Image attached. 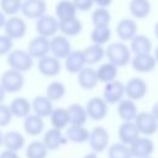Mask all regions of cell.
Wrapping results in <instances>:
<instances>
[{
	"instance_id": "1",
	"label": "cell",
	"mask_w": 158,
	"mask_h": 158,
	"mask_svg": "<svg viewBox=\"0 0 158 158\" xmlns=\"http://www.w3.org/2000/svg\"><path fill=\"white\" fill-rule=\"evenodd\" d=\"M106 57L109 63L117 67H125L131 60V52L122 42H112L106 48Z\"/></svg>"
},
{
	"instance_id": "2",
	"label": "cell",
	"mask_w": 158,
	"mask_h": 158,
	"mask_svg": "<svg viewBox=\"0 0 158 158\" xmlns=\"http://www.w3.org/2000/svg\"><path fill=\"white\" fill-rule=\"evenodd\" d=\"M90 148L94 153H101L107 149L110 142V135L107 130L102 126H96L89 132L88 141Z\"/></svg>"
},
{
	"instance_id": "3",
	"label": "cell",
	"mask_w": 158,
	"mask_h": 158,
	"mask_svg": "<svg viewBox=\"0 0 158 158\" xmlns=\"http://www.w3.org/2000/svg\"><path fill=\"white\" fill-rule=\"evenodd\" d=\"M133 123L138 131L139 135H143V137L152 136L157 132L158 123H157V117L153 116L151 112H138L133 120Z\"/></svg>"
},
{
	"instance_id": "4",
	"label": "cell",
	"mask_w": 158,
	"mask_h": 158,
	"mask_svg": "<svg viewBox=\"0 0 158 158\" xmlns=\"http://www.w3.org/2000/svg\"><path fill=\"white\" fill-rule=\"evenodd\" d=\"M23 75L20 72L9 69L2 73L0 78V86L5 93H16L23 86Z\"/></svg>"
},
{
	"instance_id": "5",
	"label": "cell",
	"mask_w": 158,
	"mask_h": 158,
	"mask_svg": "<svg viewBox=\"0 0 158 158\" xmlns=\"http://www.w3.org/2000/svg\"><path fill=\"white\" fill-rule=\"evenodd\" d=\"M128 151L132 158H146L151 157L154 152V143L148 137H138L128 146Z\"/></svg>"
},
{
	"instance_id": "6",
	"label": "cell",
	"mask_w": 158,
	"mask_h": 158,
	"mask_svg": "<svg viewBox=\"0 0 158 158\" xmlns=\"http://www.w3.org/2000/svg\"><path fill=\"white\" fill-rule=\"evenodd\" d=\"M7 63L12 68V70L21 73V72H26V70L31 69L33 60L27 52L21 51V49H15V51H11L9 53Z\"/></svg>"
},
{
	"instance_id": "7",
	"label": "cell",
	"mask_w": 158,
	"mask_h": 158,
	"mask_svg": "<svg viewBox=\"0 0 158 158\" xmlns=\"http://www.w3.org/2000/svg\"><path fill=\"white\" fill-rule=\"evenodd\" d=\"M84 109H85L86 116L94 121H101L102 118H105L107 114V104L104 101L102 98H99V96L91 98L86 102V106Z\"/></svg>"
},
{
	"instance_id": "8",
	"label": "cell",
	"mask_w": 158,
	"mask_h": 158,
	"mask_svg": "<svg viewBox=\"0 0 158 158\" xmlns=\"http://www.w3.org/2000/svg\"><path fill=\"white\" fill-rule=\"evenodd\" d=\"M123 86H125V94L127 95V99L132 101L141 100L147 93V84L141 78H132Z\"/></svg>"
},
{
	"instance_id": "9",
	"label": "cell",
	"mask_w": 158,
	"mask_h": 158,
	"mask_svg": "<svg viewBox=\"0 0 158 158\" xmlns=\"http://www.w3.org/2000/svg\"><path fill=\"white\" fill-rule=\"evenodd\" d=\"M125 95V86L118 80L106 83L104 88V101L106 104H117Z\"/></svg>"
},
{
	"instance_id": "10",
	"label": "cell",
	"mask_w": 158,
	"mask_h": 158,
	"mask_svg": "<svg viewBox=\"0 0 158 158\" xmlns=\"http://www.w3.org/2000/svg\"><path fill=\"white\" fill-rule=\"evenodd\" d=\"M4 27H5L6 36L10 37L11 40H16V38L23 37L25 33H26V30H27V26H26L25 21L21 17H17V16L10 17L5 22Z\"/></svg>"
},
{
	"instance_id": "11",
	"label": "cell",
	"mask_w": 158,
	"mask_h": 158,
	"mask_svg": "<svg viewBox=\"0 0 158 158\" xmlns=\"http://www.w3.org/2000/svg\"><path fill=\"white\" fill-rule=\"evenodd\" d=\"M27 53L31 58H43L49 52V40L42 36H37L30 41Z\"/></svg>"
},
{
	"instance_id": "12",
	"label": "cell",
	"mask_w": 158,
	"mask_h": 158,
	"mask_svg": "<svg viewBox=\"0 0 158 158\" xmlns=\"http://www.w3.org/2000/svg\"><path fill=\"white\" fill-rule=\"evenodd\" d=\"M42 143L44 144L47 151H57L59 147H62L63 144L67 143V139H65L64 135L60 132V130L52 127L44 132Z\"/></svg>"
},
{
	"instance_id": "13",
	"label": "cell",
	"mask_w": 158,
	"mask_h": 158,
	"mask_svg": "<svg viewBox=\"0 0 158 158\" xmlns=\"http://www.w3.org/2000/svg\"><path fill=\"white\" fill-rule=\"evenodd\" d=\"M21 12L23 16L28 19H40L43 16L46 11V1L44 0H25L21 4Z\"/></svg>"
},
{
	"instance_id": "14",
	"label": "cell",
	"mask_w": 158,
	"mask_h": 158,
	"mask_svg": "<svg viewBox=\"0 0 158 158\" xmlns=\"http://www.w3.org/2000/svg\"><path fill=\"white\" fill-rule=\"evenodd\" d=\"M36 30L38 32V36L48 38L58 31V21L51 15H43L42 17L37 19Z\"/></svg>"
},
{
	"instance_id": "15",
	"label": "cell",
	"mask_w": 158,
	"mask_h": 158,
	"mask_svg": "<svg viewBox=\"0 0 158 158\" xmlns=\"http://www.w3.org/2000/svg\"><path fill=\"white\" fill-rule=\"evenodd\" d=\"M49 49L53 53L54 58H65L70 52H72V47H70V42L68 41V38L65 36H56L53 37V40L49 41Z\"/></svg>"
},
{
	"instance_id": "16",
	"label": "cell",
	"mask_w": 158,
	"mask_h": 158,
	"mask_svg": "<svg viewBox=\"0 0 158 158\" xmlns=\"http://www.w3.org/2000/svg\"><path fill=\"white\" fill-rule=\"evenodd\" d=\"M2 146L11 152H19L25 146V137L17 131H9L2 135Z\"/></svg>"
},
{
	"instance_id": "17",
	"label": "cell",
	"mask_w": 158,
	"mask_h": 158,
	"mask_svg": "<svg viewBox=\"0 0 158 158\" xmlns=\"http://www.w3.org/2000/svg\"><path fill=\"white\" fill-rule=\"evenodd\" d=\"M137 106L135 101L130 99H122L117 105V115L123 122H133L137 115Z\"/></svg>"
},
{
	"instance_id": "18",
	"label": "cell",
	"mask_w": 158,
	"mask_h": 158,
	"mask_svg": "<svg viewBox=\"0 0 158 158\" xmlns=\"http://www.w3.org/2000/svg\"><path fill=\"white\" fill-rule=\"evenodd\" d=\"M117 136H118L120 143L128 146L136 138L139 137V133L133 122H122L117 128Z\"/></svg>"
},
{
	"instance_id": "19",
	"label": "cell",
	"mask_w": 158,
	"mask_h": 158,
	"mask_svg": "<svg viewBox=\"0 0 158 158\" xmlns=\"http://www.w3.org/2000/svg\"><path fill=\"white\" fill-rule=\"evenodd\" d=\"M38 70L46 77H54L60 72V63L54 57H43L38 60Z\"/></svg>"
},
{
	"instance_id": "20",
	"label": "cell",
	"mask_w": 158,
	"mask_h": 158,
	"mask_svg": "<svg viewBox=\"0 0 158 158\" xmlns=\"http://www.w3.org/2000/svg\"><path fill=\"white\" fill-rule=\"evenodd\" d=\"M156 67V58L151 56L149 53L147 54H136L132 59V68L137 72L142 73H148Z\"/></svg>"
},
{
	"instance_id": "21",
	"label": "cell",
	"mask_w": 158,
	"mask_h": 158,
	"mask_svg": "<svg viewBox=\"0 0 158 158\" xmlns=\"http://www.w3.org/2000/svg\"><path fill=\"white\" fill-rule=\"evenodd\" d=\"M31 110H33L35 115L41 118L49 117L53 111V105L46 96H36L31 104Z\"/></svg>"
},
{
	"instance_id": "22",
	"label": "cell",
	"mask_w": 158,
	"mask_h": 158,
	"mask_svg": "<svg viewBox=\"0 0 158 158\" xmlns=\"http://www.w3.org/2000/svg\"><path fill=\"white\" fill-rule=\"evenodd\" d=\"M68 120L69 123L73 126H84V123L88 120L85 109L80 104H72L67 107Z\"/></svg>"
},
{
	"instance_id": "23",
	"label": "cell",
	"mask_w": 158,
	"mask_h": 158,
	"mask_svg": "<svg viewBox=\"0 0 158 158\" xmlns=\"http://www.w3.org/2000/svg\"><path fill=\"white\" fill-rule=\"evenodd\" d=\"M136 31H137V25L133 20H130V19L121 20L116 27L117 36L122 41H131L136 36Z\"/></svg>"
},
{
	"instance_id": "24",
	"label": "cell",
	"mask_w": 158,
	"mask_h": 158,
	"mask_svg": "<svg viewBox=\"0 0 158 158\" xmlns=\"http://www.w3.org/2000/svg\"><path fill=\"white\" fill-rule=\"evenodd\" d=\"M44 128V122L43 118L36 116L35 114H30L28 116L25 117L23 121V130L27 135L30 136H38L40 133H42Z\"/></svg>"
},
{
	"instance_id": "25",
	"label": "cell",
	"mask_w": 158,
	"mask_h": 158,
	"mask_svg": "<svg viewBox=\"0 0 158 158\" xmlns=\"http://www.w3.org/2000/svg\"><path fill=\"white\" fill-rule=\"evenodd\" d=\"M84 64L83 51H73L65 57V69L69 73H79L84 68Z\"/></svg>"
},
{
	"instance_id": "26",
	"label": "cell",
	"mask_w": 158,
	"mask_h": 158,
	"mask_svg": "<svg viewBox=\"0 0 158 158\" xmlns=\"http://www.w3.org/2000/svg\"><path fill=\"white\" fill-rule=\"evenodd\" d=\"M78 83L83 89L91 90L96 86L98 84V78H96V72L93 68H83L78 73Z\"/></svg>"
},
{
	"instance_id": "27",
	"label": "cell",
	"mask_w": 158,
	"mask_h": 158,
	"mask_svg": "<svg viewBox=\"0 0 158 158\" xmlns=\"http://www.w3.org/2000/svg\"><path fill=\"white\" fill-rule=\"evenodd\" d=\"M9 109H10V112H11L12 116H15V117H21V118L23 117V118H25L26 116L30 115L31 104H30V101H28L27 99H25V98H16V99H14V100L11 101Z\"/></svg>"
},
{
	"instance_id": "28",
	"label": "cell",
	"mask_w": 158,
	"mask_h": 158,
	"mask_svg": "<svg viewBox=\"0 0 158 158\" xmlns=\"http://www.w3.org/2000/svg\"><path fill=\"white\" fill-rule=\"evenodd\" d=\"M65 139L72 142V143H84L88 141V137H89V131L84 127V126H73L70 125L68 128H67V132H65Z\"/></svg>"
},
{
	"instance_id": "29",
	"label": "cell",
	"mask_w": 158,
	"mask_h": 158,
	"mask_svg": "<svg viewBox=\"0 0 158 158\" xmlns=\"http://www.w3.org/2000/svg\"><path fill=\"white\" fill-rule=\"evenodd\" d=\"M131 49L135 54H147L152 49V42L144 35H136L131 40Z\"/></svg>"
},
{
	"instance_id": "30",
	"label": "cell",
	"mask_w": 158,
	"mask_h": 158,
	"mask_svg": "<svg viewBox=\"0 0 158 158\" xmlns=\"http://www.w3.org/2000/svg\"><path fill=\"white\" fill-rule=\"evenodd\" d=\"M75 12H77V9L74 7L73 2L69 0H62L56 6V15L59 19V21L75 17Z\"/></svg>"
},
{
	"instance_id": "31",
	"label": "cell",
	"mask_w": 158,
	"mask_h": 158,
	"mask_svg": "<svg viewBox=\"0 0 158 158\" xmlns=\"http://www.w3.org/2000/svg\"><path fill=\"white\" fill-rule=\"evenodd\" d=\"M49 117H51V123H52L53 128H57V130L65 128L68 126V123H69L67 109H64V107L53 109V111L49 115Z\"/></svg>"
},
{
	"instance_id": "32",
	"label": "cell",
	"mask_w": 158,
	"mask_h": 158,
	"mask_svg": "<svg viewBox=\"0 0 158 158\" xmlns=\"http://www.w3.org/2000/svg\"><path fill=\"white\" fill-rule=\"evenodd\" d=\"M58 30H60L65 36H77L81 31V22L77 17L59 21Z\"/></svg>"
},
{
	"instance_id": "33",
	"label": "cell",
	"mask_w": 158,
	"mask_h": 158,
	"mask_svg": "<svg viewBox=\"0 0 158 158\" xmlns=\"http://www.w3.org/2000/svg\"><path fill=\"white\" fill-rule=\"evenodd\" d=\"M105 54V51L101 46H98V44H93V46H89L86 47L84 51H83V56H84V60L85 63L88 64H95L98 62H100L102 59Z\"/></svg>"
},
{
	"instance_id": "34",
	"label": "cell",
	"mask_w": 158,
	"mask_h": 158,
	"mask_svg": "<svg viewBox=\"0 0 158 158\" xmlns=\"http://www.w3.org/2000/svg\"><path fill=\"white\" fill-rule=\"evenodd\" d=\"M95 72H96L98 81H102V83H110V81L115 80V78L117 75V68L111 63L102 64Z\"/></svg>"
},
{
	"instance_id": "35",
	"label": "cell",
	"mask_w": 158,
	"mask_h": 158,
	"mask_svg": "<svg viewBox=\"0 0 158 158\" xmlns=\"http://www.w3.org/2000/svg\"><path fill=\"white\" fill-rule=\"evenodd\" d=\"M130 11L137 19H144L151 11V4L148 0H132L130 2Z\"/></svg>"
},
{
	"instance_id": "36",
	"label": "cell",
	"mask_w": 158,
	"mask_h": 158,
	"mask_svg": "<svg viewBox=\"0 0 158 158\" xmlns=\"http://www.w3.org/2000/svg\"><path fill=\"white\" fill-rule=\"evenodd\" d=\"M26 158H47L48 151L42 141H32L26 147Z\"/></svg>"
},
{
	"instance_id": "37",
	"label": "cell",
	"mask_w": 158,
	"mask_h": 158,
	"mask_svg": "<svg viewBox=\"0 0 158 158\" xmlns=\"http://www.w3.org/2000/svg\"><path fill=\"white\" fill-rule=\"evenodd\" d=\"M90 36H91V41L94 42V44L101 46L110 40L111 30L109 28V26H95Z\"/></svg>"
},
{
	"instance_id": "38",
	"label": "cell",
	"mask_w": 158,
	"mask_h": 158,
	"mask_svg": "<svg viewBox=\"0 0 158 158\" xmlns=\"http://www.w3.org/2000/svg\"><path fill=\"white\" fill-rule=\"evenodd\" d=\"M65 94V86L60 81H53L47 86L46 90V98L49 101H57L60 100Z\"/></svg>"
},
{
	"instance_id": "39",
	"label": "cell",
	"mask_w": 158,
	"mask_h": 158,
	"mask_svg": "<svg viewBox=\"0 0 158 158\" xmlns=\"http://www.w3.org/2000/svg\"><path fill=\"white\" fill-rule=\"evenodd\" d=\"M107 158H132V156L126 144L117 142L107 148Z\"/></svg>"
},
{
	"instance_id": "40",
	"label": "cell",
	"mask_w": 158,
	"mask_h": 158,
	"mask_svg": "<svg viewBox=\"0 0 158 158\" xmlns=\"http://www.w3.org/2000/svg\"><path fill=\"white\" fill-rule=\"evenodd\" d=\"M91 20L95 26H107L111 20V15L105 7H99L93 12Z\"/></svg>"
},
{
	"instance_id": "41",
	"label": "cell",
	"mask_w": 158,
	"mask_h": 158,
	"mask_svg": "<svg viewBox=\"0 0 158 158\" xmlns=\"http://www.w3.org/2000/svg\"><path fill=\"white\" fill-rule=\"evenodd\" d=\"M2 14L6 15H15L21 9V0H0Z\"/></svg>"
},
{
	"instance_id": "42",
	"label": "cell",
	"mask_w": 158,
	"mask_h": 158,
	"mask_svg": "<svg viewBox=\"0 0 158 158\" xmlns=\"http://www.w3.org/2000/svg\"><path fill=\"white\" fill-rule=\"evenodd\" d=\"M12 120V115L10 112V109L5 104H0V127L7 126Z\"/></svg>"
},
{
	"instance_id": "43",
	"label": "cell",
	"mask_w": 158,
	"mask_h": 158,
	"mask_svg": "<svg viewBox=\"0 0 158 158\" xmlns=\"http://www.w3.org/2000/svg\"><path fill=\"white\" fill-rule=\"evenodd\" d=\"M11 48H12V40L6 35L0 36V56L10 53Z\"/></svg>"
},
{
	"instance_id": "44",
	"label": "cell",
	"mask_w": 158,
	"mask_h": 158,
	"mask_svg": "<svg viewBox=\"0 0 158 158\" xmlns=\"http://www.w3.org/2000/svg\"><path fill=\"white\" fill-rule=\"evenodd\" d=\"M74 7L77 10H80V11H88L89 9H91L93 6V0H73L72 1Z\"/></svg>"
},
{
	"instance_id": "45",
	"label": "cell",
	"mask_w": 158,
	"mask_h": 158,
	"mask_svg": "<svg viewBox=\"0 0 158 158\" xmlns=\"http://www.w3.org/2000/svg\"><path fill=\"white\" fill-rule=\"evenodd\" d=\"M0 158H20V157H19V154L16 152H11V151L4 149L0 153Z\"/></svg>"
},
{
	"instance_id": "46",
	"label": "cell",
	"mask_w": 158,
	"mask_h": 158,
	"mask_svg": "<svg viewBox=\"0 0 158 158\" xmlns=\"http://www.w3.org/2000/svg\"><path fill=\"white\" fill-rule=\"evenodd\" d=\"M93 2H96L100 7H106L112 2V0H93Z\"/></svg>"
},
{
	"instance_id": "47",
	"label": "cell",
	"mask_w": 158,
	"mask_h": 158,
	"mask_svg": "<svg viewBox=\"0 0 158 158\" xmlns=\"http://www.w3.org/2000/svg\"><path fill=\"white\" fill-rule=\"evenodd\" d=\"M5 22H6V19H5V15L0 11V27H2L4 25H5Z\"/></svg>"
},
{
	"instance_id": "48",
	"label": "cell",
	"mask_w": 158,
	"mask_h": 158,
	"mask_svg": "<svg viewBox=\"0 0 158 158\" xmlns=\"http://www.w3.org/2000/svg\"><path fill=\"white\" fill-rule=\"evenodd\" d=\"M83 158H98V154H96V153H94V152H91V153L85 154Z\"/></svg>"
},
{
	"instance_id": "49",
	"label": "cell",
	"mask_w": 158,
	"mask_h": 158,
	"mask_svg": "<svg viewBox=\"0 0 158 158\" xmlns=\"http://www.w3.org/2000/svg\"><path fill=\"white\" fill-rule=\"evenodd\" d=\"M4 99H5V91H4L2 88L0 86V104L4 101Z\"/></svg>"
},
{
	"instance_id": "50",
	"label": "cell",
	"mask_w": 158,
	"mask_h": 158,
	"mask_svg": "<svg viewBox=\"0 0 158 158\" xmlns=\"http://www.w3.org/2000/svg\"><path fill=\"white\" fill-rule=\"evenodd\" d=\"M2 146V132L0 131V147Z\"/></svg>"
},
{
	"instance_id": "51",
	"label": "cell",
	"mask_w": 158,
	"mask_h": 158,
	"mask_svg": "<svg viewBox=\"0 0 158 158\" xmlns=\"http://www.w3.org/2000/svg\"><path fill=\"white\" fill-rule=\"evenodd\" d=\"M146 158H152V157H146Z\"/></svg>"
}]
</instances>
